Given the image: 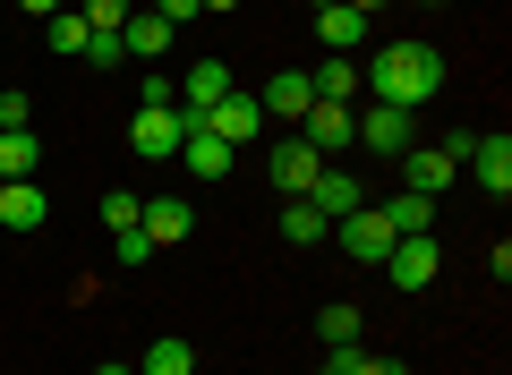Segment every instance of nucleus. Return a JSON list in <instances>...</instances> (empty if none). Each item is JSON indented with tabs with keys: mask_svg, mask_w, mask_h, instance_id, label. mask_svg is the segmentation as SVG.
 <instances>
[{
	"mask_svg": "<svg viewBox=\"0 0 512 375\" xmlns=\"http://www.w3.org/2000/svg\"><path fill=\"white\" fill-rule=\"evenodd\" d=\"M35 162H43L35 128H0V179H35Z\"/></svg>",
	"mask_w": 512,
	"mask_h": 375,
	"instance_id": "4be33fe9",
	"label": "nucleus"
},
{
	"mask_svg": "<svg viewBox=\"0 0 512 375\" xmlns=\"http://www.w3.org/2000/svg\"><path fill=\"white\" fill-rule=\"evenodd\" d=\"M197 9H214V18H231V9H239V0H197Z\"/></svg>",
	"mask_w": 512,
	"mask_h": 375,
	"instance_id": "c9c22d12",
	"label": "nucleus"
},
{
	"mask_svg": "<svg viewBox=\"0 0 512 375\" xmlns=\"http://www.w3.org/2000/svg\"><path fill=\"white\" fill-rule=\"evenodd\" d=\"M461 162L478 171V188H487V197H512V137H504V128H495V137H478Z\"/></svg>",
	"mask_w": 512,
	"mask_h": 375,
	"instance_id": "f8f14e48",
	"label": "nucleus"
},
{
	"mask_svg": "<svg viewBox=\"0 0 512 375\" xmlns=\"http://www.w3.org/2000/svg\"><path fill=\"white\" fill-rule=\"evenodd\" d=\"M111 256H120V265H146L154 239H146V231H111Z\"/></svg>",
	"mask_w": 512,
	"mask_h": 375,
	"instance_id": "c756f323",
	"label": "nucleus"
},
{
	"mask_svg": "<svg viewBox=\"0 0 512 375\" xmlns=\"http://www.w3.org/2000/svg\"><path fill=\"white\" fill-rule=\"evenodd\" d=\"M0 128H26V94H0Z\"/></svg>",
	"mask_w": 512,
	"mask_h": 375,
	"instance_id": "473e14b6",
	"label": "nucleus"
},
{
	"mask_svg": "<svg viewBox=\"0 0 512 375\" xmlns=\"http://www.w3.org/2000/svg\"><path fill=\"white\" fill-rule=\"evenodd\" d=\"M376 214L393 222V239H410V231H427V222H436V197H419V188H402V197H384Z\"/></svg>",
	"mask_w": 512,
	"mask_h": 375,
	"instance_id": "6ab92c4d",
	"label": "nucleus"
},
{
	"mask_svg": "<svg viewBox=\"0 0 512 375\" xmlns=\"http://www.w3.org/2000/svg\"><path fill=\"white\" fill-rule=\"evenodd\" d=\"M137 205H146V197H128V188H111V197H103V222H111V231H137Z\"/></svg>",
	"mask_w": 512,
	"mask_h": 375,
	"instance_id": "c85d7f7f",
	"label": "nucleus"
},
{
	"mask_svg": "<svg viewBox=\"0 0 512 375\" xmlns=\"http://www.w3.org/2000/svg\"><path fill=\"white\" fill-rule=\"evenodd\" d=\"M410 120L419 111H393V103H367V120H359V137H367V154H410Z\"/></svg>",
	"mask_w": 512,
	"mask_h": 375,
	"instance_id": "9d476101",
	"label": "nucleus"
},
{
	"mask_svg": "<svg viewBox=\"0 0 512 375\" xmlns=\"http://www.w3.org/2000/svg\"><path fill=\"white\" fill-rule=\"evenodd\" d=\"M316 171H325V154H316V145L291 128V137L274 145V188H282V197H308V188H316Z\"/></svg>",
	"mask_w": 512,
	"mask_h": 375,
	"instance_id": "423d86ee",
	"label": "nucleus"
},
{
	"mask_svg": "<svg viewBox=\"0 0 512 375\" xmlns=\"http://www.w3.org/2000/svg\"><path fill=\"white\" fill-rule=\"evenodd\" d=\"M308 86H316V103H350V94H359V69H350V52L316 60V69H308Z\"/></svg>",
	"mask_w": 512,
	"mask_h": 375,
	"instance_id": "aec40b11",
	"label": "nucleus"
},
{
	"mask_svg": "<svg viewBox=\"0 0 512 375\" xmlns=\"http://www.w3.org/2000/svg\"><path fill=\"white\" fill-rule=\"evenodd\" d=\"M367 86H376V103H393V111H419L427 94L444 86V60L427 52V43H384V52L367 60Z\"/></svg>",
	"mask_w": 512,
	"mask_h": 375,
	"instance_id": "f257e3e1",
	"label": "nucleus"
},
{
	"mask_svg": "<svg viewBox=\"0 0 512 375\" xmlns=\"http://www.w3.org/2000/svg\"><path fill=\"white\" fill-rule=\"evenodd\" d=\"M359 35H367L359 9H342V0H333V9H316V43H325V52H359Z\"/></svg>",
	"mask_w": 512,
	"mask_h": 375,
	"instance_id": "f3484780",
	"label": "nucleus"
},
{
	"mask_svg": "<svg viewBox=\"0 0 512 375\" xmlns=\"http://www.w3.org/2000/svg\"><path fill=\"white\" fill-rule=\"evenodd\" d=\"M359 324H367L359 307H350V299H333L325 316H316V333H325V350H342V341H359Z\"/></svg>",
	"mask_w": 512,
	"mask_h": 375,
	"instance_id": "b1692460",
	"label": "nucleus"
},
{
	"mask_svg": "<svg viewBox=\"0 0 512 375\" xmlns=\"http://www.w3.org/2000/svg\"><path fill=\"white\" fill-rule=\"evenodd\" d=\"M180 137H188V111L180 103H171V111H137V120H128V145H137L146 162H171V154H180Z\"/></svg>",
	"mask_w": 512,
	"mask_h": 375,
	"instance_id": "20e7f679",
	"label": "nucleus"
},
{
	"mask_svg": "<svg viewBox=\"0 0 512 375\" xmlns=\"http://www.w3.org/2000/svg\"><path fill=\"white\" fill-rule=\"evenodd\" d=\"M77 60H86V69H120L128 43H120V35H86V52H77Z\"/></svg>",
	"mask_w": 512,
	"mask_h": 375,
	"instance_id": "cd10ccee",
	"label": "nucleus"
},
{
	"mask_svg": "<svg viewBox=\"0 0 512 375\" xmlns=\"http://www.w3.org/2000/svg\"><path fill=\"white\" fill-rule=\"evenodd\" d=\"M0 222L9 231H43L52 222V197H43L35 179H0Z\"/></svg>",
	"mask_w": 512,
	"mask_h": 375,
	"instance_id": "ddd939ff",
	"label": "nucleus"
},
{
	"mask_svg": "<svg viewBox=\"0 0 512 375\" xmlns=\"http://www.w3.org/2000/svg\"><path fill=\"white\" fill-rule=\"evenodd\" d=\"M171 35H180V26H163V18H154V9H146V18H128V26H120L128 60H163V52H171Z\"/></svg>",
	"mask_w": 512,
	"mask_h": 375,
	"instance_id": "a211bd4d",
	"label": "nucleus"
},
{
	"mask_svg": "<svg viewBox=\"0 0 512 375\" xmlns=\"http://www.w3.org/2000/svg\"><path fill=\"white\" fill-rule=\"evenodd\" d=\"M171 103H180V77L146 69V94H137V111H171Z\"/></svg>",
	"mask_w": 512,
	"mask_h": 375,
	"instance_id": "bb28decb",
	"label": "nucleus"
},
{
	"mask_svg": "<svg viewBox=\"0 0 512 375\" xmlns=\"http://www.w3.org/2000/svg\"><path fill=\"white\" fill-rule=\"evenodd\" d=\"M154 18H163V26H188V18H197V0H154Z\"/></svg>",
	"mask_w": 512,
	"mask_h": 375,
	"instance_id": "2f4dec72",
	"label": "nucleus"
},
{
	"mask_svg": "<svg viewBox=\"0 0 512 375\" xmlns=\"http://www.w3.org/2000/svg\"><path fill=\"white\" fill-rule=\"evenodd\" d=\"M299 137L316 145V154H342V145H359V103H308V120H299Z\"/></svg>",
	"mask_w": 512,
	"mask_h": 375,
	"instance_id": "7ed1b4c3",
	"label": "nucleus"
},
{
	"mask_svg": "<svg viewBox=\"0 0 512 375\" xmlns=\"http://www.w3.org/2000/svg\"><path fill=\"white\" fill-rule=\"evenodd\" d=\"M402 171H410V188H419V197H436V188H453V179H461V162L444 154V145H410Z\"/></svg>",
	"mask_w": 512,
	"mask_h": 375,
	"instance_id": "2eb2a0df",
	"label": "nucleus"
},
{
	"mask_svg": "<svg viewBox=\"0 0 512 375\" xmlns=\"http://www.w3.org/2000/svg\"><path fill=\"white\" fill-rule=\"evenodd\" d=\"M384 273H393V290H427V282H436V239H427V231L393 239V256H384Z\"/></svg>",
	"mask_w": 512,
	"mask_h": 375,
	"instance_id": "6e6552de",
	"label": "nucleus"
},
{
	"mask_svg": "<svg viewBox=\"0 0 512 375\" xmlns=\"http://www.w3.org/2000/svg\"><path fill=\"white\" fill-rule=\"evenodd\" d=\"M308 205H316V214H325V222H342V214H359V179H350V171H333V162H325V171H316V188H308Z\"/></svg>",
	"mask_w": 512,
	"mask_h": 375,
	"instance_id": "dca6fc26",
	"label": "nucleus"
},
{
	"mask_svg": "<svg viewBox=\"0 0 512 375\" xmlns=\"http://www.w3.org/2000/svg\"><path fill=\"white\" fill-rule=\"evenodd\" d=\"M137 375H197V350H188V341H154V350L137 358Z\"/></svg>",
	"mask_w": 512,
	"mask_h": 375,
	"instance_id": "5701e85b",
	"label": "nucleus"
},
{
	"mask_svg": "<svg viewBox=\"0 0 512 375\" xmlns=\"http://www.w3.org/2000/svg\"><path fill=\"white\" fill-rule=\"evenodd\" d=\"M222 94H231V69H222V60H188V77H180V111L188 120H205Z\"/></svg>",
	"mask_w": 512,
	"mask_h": 375,
	"instance_id": "9b49d317",
	"label": "nucleus"
},
{
	"mask_svg": "<svg viewBox=\"0 0 512 375\" xmlns=\"http://www.w3.org/2000/svg\"><path fill=\"white\" fill-rule=\"evenodd\" d=\"M359 358H367L359 341H342V350H325V375H359Z\"/></svg>",
	"mask_w": 512,
	"mask_h": 375,
	"instance_id": "7c9ffc66",
	"label": "nucleus"
},
{
	"mask_svg": "<svg viewBox=\"0 0 512 375\" xmlns=\"http://www.w3.org/2000/svg\"><path fill=\"white\" fill-rule=\"evenodd\" d=\"M137 231H146L154 248H180V239L197 231V205H188V197H146V205H137Z\"/></svg>",
	"mask_w": 512,
	"mask_h": 375,
	"instance_id": "0eeeda50",
	"label": "nucleus"
},
{
	"mask_svg": "<svg viewBox=\"0 0 512 375\" xmlns=\"http://www.w3.org/2000/svg\"><path fill=\"white\" fill-rule=\"evenodd\" d=\"M180 162H188V171H197V179H231L239 145H222L214 128H188V137H180Z\"/></svg>",
	"mask_w": 512,
	"mask_h": 375,
	"instance_id": "4468645a",
	"label": "nucleus"
},
{
	"mask_svg": "<svg viewBox=\"0 0 512 375\" xmlns=\"http://www.w3.org/2000/svg\"><path fill=\"white\" fill-rule=\"evenodd\" d=\"M308 9H333V0H308Z\"/></svg>",
	"mask_w": 512,
	"mask_h": 375,
	"instance_id": "58836bf2",
	"label": "nucleus"
},
{
	"mask_svg": "<svg viewBox=\"0 0 512 375\" xmlns=\"http://www.w3.org/2000/svg\"><path fill=\"white\" fill-rule=\"evenodd\" d=\"M94 375H137V367H94Z\"/></svg>",
	"mask_w": 512,
	"mask_h": 375,
	"instance_id": "4c0bfd02",
	"label": "nucleus"
},
{
	"mask_svg": "<svg viewBox=\"0 0 512 375\" xmlns=\"http://www.w3.org/2000/svg\"><path fill=\"white\" fill-rule=\"evenodd\" d=\"M188 128H214L222 145H248L256 128H265V103H256V94H239V86H231V94H222L214 111H205V120H188Z\"/></svg>",
	"mask_w": 512,
	"mask_h": 375,
	"instance_id": "39448f33",
	"label": "nucleus"
},
{
	"mask_svg": "<svg viewBox=\"0 0 512 375\" xmlns=\"http://www.w3.org/2000/svg\"><path fill=\"white\" fill-rule=\"evenodd\" d=\"M359 375H410L402 358H359Z\"/></svg>",
	"mask_w": 512,
	"mask_h": 375,
	"instance_id": "72a5a7b5",
	"label": "nucleus"
},
{
	"mask_svg": "<svg viewBox=\"0 0 512 375\" xmlns=\"http://www.w3.org/2000/svg\"><path fill=\"white\" fill-rule=\"evenodd\" d=\"M256 103H265V120H291L299 128V120H308V103H316V86H308V69H274Z\"/></svg>",
	"mask_w": 512,
	"mask_h": 375,
	"instance_id": "1a4fd4ad",
	"label": "nucleus"
},
{
	"mask_svg": "<svg viewBox=\"0 0 512 375\" xmlns=\"http://www.w3.org/2000/svg\"><path fill=\"white\" fill-rule=\"evenodd\" d=\"M18 9L26 18H60V0H18Z\"/></svg>",
	"mask_w": 512,
	"mask_h": 375,
	"instance_id": "f704fd0d",
	"label": "nucleus"
},
{
	"mask_svg": "<svg viewBox=\"0 0 512 375\" xmlns=\"http://www.w3.org/2000/svg\"><path fill=\"white\" fill-rule=\"evenodd\" d=\"M86 35H94V26L77 18V9H60V18H52V52H86Z\"/></svg>",
	"mask_w": 512,
	"mask_h": 375,
	"instance_id": "a878e982",
	"label": "nucleus"
},
{
	"mask_svg": "<svg viewBox=\"0 0 512 375\" xmlns=\"http://www.w3.org/2000/svg\"><path fill=\"white\" fill-rule=\"evenodd\" d=\"M333 239H342V256H359V265H384V256H393V222H384L376 205L342 214V222H333Z\"/></svg>",
	"mask_w": 512,
	"mask_h": 375,
	"instance_id": "f03ea898",
	"label": "nucleus"
},
{
	"mask_svg": "<svg viewBox=\"0 0 512 375\" xmlns=\"http://www.w3.org/2000/svg\"><path fill=\"white\" fill-rule=\"evenodd\" d=\"M342 9H359V18H376V9H384V0H342Z\"/></svg>",
	"mask_w": 512,
	"mask_h": 375,
	"instance_id": "e433bc0d",
	"label": "nucleus"
},
{
	"mask_svg": "<svg viewBox=\"0 0 512 375\" xmlns=\"http://www.w3.org/2000/svg\"><path fill=\"white\" fill-rule=\"evenodd\" d=\"M77 18H86L94 35H120V26L137 18V9H128V0H86V9H77Z\"/></svg>",
	"mask_w": 512,
	"mask_h": 375,
	"instance_id": "393cba45",
	"label": "nucleus"
},
{
	"mask_svg": "<svg viewBox=\"0 0 512 375\" xmlns=\"http://www.w3.org/2000/svg\"><path fill=\"white\" fill-rule=\"evenodd\" d=\"M282 239H291V248H316V239H333V222L316 214L308 197H282Z\"/></svg>",
	"mask_w": 512,
	"mask_h": 375,
	"instance_id": "412c9836",
	"label": "nucleus"
}]
</instances>
